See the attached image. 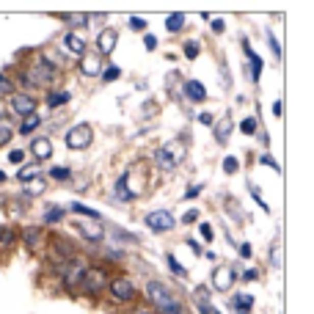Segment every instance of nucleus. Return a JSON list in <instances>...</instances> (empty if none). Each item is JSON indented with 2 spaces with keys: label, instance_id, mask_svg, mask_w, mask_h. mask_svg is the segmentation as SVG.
Masks as SVG:
<instances>
[{
  "label": "nucleus",
  "instance_id": "obj_23",
  "mask_svg": "<svg viewBox=\"0 0 314 314\" xmlns=\"http://www.w3.org/2000/svg\"><path fill=\"white\" fill-rule=\"evenodd\" d=\"M80 231H83V237H88V240H102L99 226H80Z\"/></svg>",
  "mask_w": 314,
  "mask_h": 314
},
{
  "label": "nucleus",
  "instance_id": "obj_26",
  "mask_svg": "<svg viewBox=\"0 0 314 314\" xmlns=\"http://www.w3.org/2000/svg\"><path fill=\"white\" fill-rule=\"evenodd\" d=\"M9 160H11V163H17V166H19V168H22V160H25V152H22V149H11V152H9Z\"/></svg>",
  "mask_w": 314,
  "mask_h": 314
},
{
  "label": "nucleus",
  "instance_id": "obj_4",
  "mask_svg": "<svg viewBox=\"0 0 314 314\" xmlns=\"http://www.w3.org/2000/svg\"><path fill=\"white\" fill-rule=\"evenodd\" d=\"M146 226L154 231H171L174 229V215L166 213V210H157V213L146 215Z\"/></svg>",
  "mask_w": 314,
  "mask_h": 314
},
{
  "label": "nucleus",
  "instance_id": "obj_5",
  "mask_svg": "<svg viewBox=\"0 0 314 314\" xmlns=\"http://www.w3.org/2000/svg\"><path fill=\"white\" fill-rule=\"evenodd\" d=\"M36 105L39 102L33 97H28V94H14V97H11V111L19 113V116H33L36 113Z\"/></svg>",
  "mask_w": 314,
  "mask_h": 314
},
{
  "label": "nucleus",
  "instance_id": "obj_21",
  "mask_svg": "<svg viewBox=\"0 0 314 314\" xmlns=\"http://www.w3.org/2000/svg\"><path fill=\"white\" fill-rule=\"evenodd\" d=\"M17 240V231L9 229V226H0V245H11Z\"/></svg>",
  "mask_w": 314,
  "mask_h": 314
},
{
  "label": "nucleus",
  "instance_id": "obj_7",
  "mask_svg": "<svg viewBox=\"0 0 314 314\" xmlns=\"http://www.w3.org/2000/svg\"><path fill=\"white\" fill-rule=\"evenodd\" d=\"M102 64H99V56L97 53H86L83 61H80V72L86 74V77H94V74H99Z\"/></svg>",
  "mask_w": 314,
  "mask_h": 314
},
{
  "label": "nucleus",
  "instance_id": "obj_29",
  "mask_svg": "<svg viewBox=\"0 0 314 314\" xmlns=\"http://www.w3.org/2000/svg\"><path fill=\"white\" fill-rule=\"evenodd\" d=\"M72 210L74 213H80V215H88V218H99L94 210H88V207H83V204H72Z\"/></svg>",
  "mask_w": 314,
  "mask_h": 314
},
{
  "label": "nucleus",
  "instance_id": "obj_15",
  "mask_svg": "<svg viewBox=\"0 0 314 314\" xmlns=\"http://www.w3.org/2000/svg\"><path fill=\"white\" fill-rule=\"evenodd\" d=\"M39 174H42V166H39V163H33V166H22V168H19V182H22V185H25V182H31V179H36V176Z\"/></svg>",
  "mask_w": 314,
  "mask_h": 314
},
{
  "label": "nucleus",
  "instance_id": "obj_34",
  "mask_svg": "<svg viewBox=\"0 0 314 314\" xmlns=\"http://www.w3.org/2000/svg\"><path fill=\"white\" fill-rule=\"evenodd\" d=\"M185 53H188V58H196V56H199V44H196V42H190V44L185 47Z\"/></svg>",
  "mask_w": 314,
  "mask_h": 314
},
{
  "label": "nucleus",
  "instance_id": "obj_2",
  "mask_svg": "<svg viewBox=\"0 0 314 314\" xmlns=\"http://www.w3.org/2000/svg\"><path fill=\"white\" fill-rule=\"evenodd\" d=\"M91 143V127L88 124H77L66 133V146L69 149H86Z\"/></svg>",
  "mask_w": 314,
  "mask_h": 314
},
{
  "label": "nucleus",
  "instance_id": "obj_8",
  "mask_svg": "<svg viewBox=\"0 0 314 314\" xmlns=\"http://www.w3.org/2000/svg\"><path fill=\"white\" fill-rule=\"evenodd\" d=\"M83 276H86V268H83L80 262H74V265H69V268H64V284L69 286V290H72L77 281H83Z\"/></svg>",
  "mask_w": 314,
  "mask_h": 314
},
{
  "label": "nucleus",
  "instance_id": "obj_32",
  "mask_svg": "<svg viewBox=\"0 0 314 314\" xmlns=\"http://www.w3.org/2000/svg\"><path fill=\"white\" fill-rule=\"evenodd\" d=\"M168 265H171V270L176 273V276H185V268H182V265H179V262H176V259H174V256H168Z\"/></svg>",
  "mask_w": 314,
  "mask_h": 314
},
{
  "label": "nucleus",
  "instance_id": "obj_10",
  "mask_svg": "<svg viewBox=\"0 0 314 314\" xmlns=\"http://www.w3.org/2000/svg\"><path fill=\"white\" fill-rule=\"evenodd\" d=\"M116 42H119V33H116V31H102V33H99V39H97L99 53H113Z\"/></svg>",
  "mask_w": 314,
  "mask_h": 314
},
{
  "label": "nucleus",
  "instance_id": "obj_12",
  "mask_svg": "<svg viewBox=\"0 0 314 314\" xmlns=\"http://www.w3.org/2000/svg\"><path fill=\"white\" fill-rule=\"evenodd\" d=\"M33 74H36V77H33L31 83H50V80L56 77V69H53L47 61H42V64L36 66V72H33Z\"/></svg>",
  "mask_w": 314,
  "mask_h": 314
},
{
  "label": "nucleus",
  "instance_id": "obj_36",
  "mask_svg": "<svg viewBox=\"0 0 314 314\" xmlns=\"http://www.w3.org/2000/svg\"><path fill=\"white\" fill-rule=\"evenodd\" d=\"M66 22H72V25H83V22H86V17H83V14H69V17H66Z\"/></svg>",
  "mask_w": 314,
  "mask_h": 314
},
{
  "label": "nucleus",
  "instance_id": "obj_22",
  "mask_svg": "<svg viewBox=\"0 0 314 314\" xmlns=\"http://www.w3.org/2000/svg\"><path fill=\"white\" fill-rule=\"evenodd\" d=\"M157 166H163V168H174L176 166L174 157L168 154V149H166V152H157Z\"/></svg>",
  "mask_w": 314,
  "mask_h": 314
},
{
  "label": "nucleus",
  "instance_id": "obj_38",
  "mask_svg": "<svg viewBox=\"0 0 314 314\" xmlns=\"http://www.w3.org/2000/svg\"><path fill=\"white\" fill-rule=\"evenodd\" d=\"M251 303H254V300H251L248 295H243L240 300H237V306H240V309H243V311H245V309H251Z\"/></svg>",
  "mask_w": 314,
  "mask_h": 314
},
{
  "label": "nucleus",
  "instance_id": "obj_19",
  "mask_svg": "<svg viewBox=\"0 0 314 314\" xmlns=\"http://www.w3.org/2000/svg\"><path fill=\"white\" fill-rule=\"evenodd\" d=\"M66 102H69V91H53L50 97H47V105H50V108L66 105Z\"/></svg>",
  "mask_w": 314,
  "mask_h": 314
},
{
  "label": "nucleus",
  "instance_id": "obj_27",
  "mask_svg": "<svg viewBox=\"0 0 314 314\" xmlns=\"http://www.w3.org/2000/svg\"><path fill=\"white\" fill-rule=\"evenodd\" d=\"M229 133H231V121L226 119V121H221V127H218V141H223Z\"/></svg>",
  "mask_w": 314,
  "mask_h": 314
},
{
  "label": "nucleus",
  "instance_id": "obj_24",
  "mask_svg": "<svg viewBox=\"0 0 314 314\" xmlns=\"http://www.w3.org/2000/svg\"><path fill=\"white\" fill-rule=\"evenodd\" d=\"M64 218V207H53V210H47V215H44V223H56Z\"/></svg>",
  "mask_w": 314,
  "mask_h": 314
},
{
  "label": "nucleus",
  "instance_id": "obj_30",
  "mask_svg": "<svg viewBox=\"0 0 314 314\" xmlns=\"http://www.w3.org/2000/svg\"><path fill=\"white\" fill-rule=\"evenodd\" d=\"M11 141V129L6 127V124H0V146H3V143H9Z\"/></svg>",
  "mask_w": 314,
  "mask_h": 314
},
{
  "label": "nucleus",
  "instance_id": "obj_6",
  "mask_svg": "<svg viewBox=\"0 0 314 314\" xmlns=\"http://www.w3.org/2000/svg\"><path fill=\"white\" fill-rule=\"evenodd\" d=\"M111 295L116 300H133L135 298V286L127 281V278H113L111 281Z\"/></svg>",
  "mask_w": 314,
  "mask_h": 314
},
{
  "label": "nucleus",
  "instance_id": "obj_28",
  "mask_svg": "<svg viewBox=\"0 0 314 314\" xmlns=\"http://www.w3.org/2000/svg\"><path fill=\"white\" fill-rule=\"evenodd\" d=\"M0 91H3V94H14V83H11L9 77H3V74H0Z\"/></svg>",
  "mask_w": 314,
  "mask_h": 314
},
{
  "label": "nucleus",
  "instance_id": "obj_3",
  "mask_svg": "<svg viewBox=\"0 0 314 314\" xmlns=\"http://www.w3.org/2000/svg\"><path fill=\"white\" fill-rule=\"evenodd\" d=\"M146 295L152 298L163 311H168V309H174V306H176V303H174V298L168 295V290H166V286H163L160 281H152V284H149V286H146Z\"/></svg>",
  "mask_w": 314,
  "mask_h": 314
},
{
  "label": "nucleus",
  "instance_id": "obj_39",
  "mask_svg": "<svg viewBox=\"0 0 314 314\" xmlns=\"http://www.w3.org/2000/svg\"><path fill=\"white\" fill-rule=\"evenodd\" d=\"M129 25H133V28H138V31H143V28H146V22H143L141 17H133V19H129Z\"/></svg>",
  "mask_w": 314,
  "mask_h": 314
},
{
  "label": "nucleus",
  "instance_id": "obj_42",
  "mask_svg": "<svg viewBox=\"0 0 314 314\" xmlns=\"http://www.w3.org/2000/svg\"><path fill=\"white\" fill-rule=\"evenodd\" d=\"M201 234L207 237V240H213V229H210V226H201Z\"/></svg>",
  "mask_w": 314,
  "mask_h": 314
},
{
  "label": "nucleus",
  "instance_id": "obj_31",
  "mask_svg": "<svg viewBox=\"0 0 314 314\" xmlns=\"http://www.w3.org/2000/svg\"><path fill=\"white\" fill-rule=\"evenodd\" d=\"M223 168H226V174H234L237 171V160L234 157H226V160H223Z\"/></svg>",
  "mask_w": 314,
  "mask_h": 314
},
{
  "label": "nucleus",
  "instance_id": "obj_9",
  "mask_svg": "<svg viewBox=\"0 0 314 314\" xmlns=\"http://www.w3.org/2000/svg\"><path fill=\"white\" fill-rule=\"evenodd\" d=\"M31 149H33V154H36V160H50L53 157V143L50 138H36L31 143Z\"/></svg>",
  "mask_w": 314,
  "mask_h": 314
},
{
  "label": "nucleus",
  "instance_id": "obj_11",
  "mask_svg": "<svg viewBox=\"0 0 314 314\" xmlns=\"http://www.w3.org/2000/svg\"><path fill=\"white\" fill-rule=\"evenodd\" d=\"M50 259H53V262H61V259L66 262V259H72V245L56 240V243H53V251H50Z\"/></svg>",
  "mask_w": 314,
  "mask_h": 314
},
{
  "label": "nucleus",
  "instance_id": "obj_43",
  "mask_svg": "<svg viewBox=\"0 0 314 314\" xmlns=\"http://www.w3.org/2000/svg\"><path fill=\"white\" fill-rule=\"evenodd\" d=\"M213 28H215V33H221V31H223V22H221V19H215V22H213Z\"/></svg>",
  "mask_w": 314,
  "mask_h": 314
},
{
  "label": "nucleus",
  "instance_id": "obj_41",
  "mask_svg": "<svg viewBox=\"0 0 314 314\" xmlns=\"http://www.w3.org/2000/svg\"><path fill=\"white\" fill-rule=\"evenodd\" d=\"M146 47H149V50H154V47H157V39H154V36H146Z\"/></svg>",
  "mask_w": 314,
  "mask_h": 314
},
{
  "label": "nucleus",
  "instance_id": "obj_35",
  "mask_svg": "<svg viewBox=\"0 0 314 314\" xmlns=\"http://www.w3.org/2000/svg\"><path fill=\"white\" fill-rule=\"evenodd\" d=\"M254 129H256V121H254V119H245V121H243V133H248V135H251Z\"/></svg>",
  "mask_w": 314,
  "mask_h": 314
},
{
  "label": "nucleus",
  "instance_id": "obj_33",
  "mask_svg": "<svg viewBox=\"0 0 314 314\" xmlns=\"http://www.w3.org/2000/svg\"><path fill=\"white\" fill-rule=\"evenodd\" d=\"M119 74H121V69H119V66H111V69H108L105 74H102V77H105V80H116V77H119Z\"/></svg>",
  "mask_w": 314,
  "mask_h": 314
},
{
  "label": "nucleus",
  "instance_id": "obj_44",
  "mask_svg": "<svg viewBox=\"0 0 314 314\" xmlns=\"http://www.w3.org/2000/svg\"><path fill=\"white\" fill-rule=\"evenodd\" d=\"M3 179H6V174H3V171H0V182H3Z\"/></svg>",
  "mask_w": 314,
  "mask_h": 314
},
{
  "label": "nucleus",
  "instance_id": "obj_13",
  "mask_svg": "<svg viewBox=\"0 0 314 314\" xmlns=\"http://www.w3.org/2000/svg\"><path fill=\"white\" fill-rule=\"evenodd\" d=\"M213 281H215L218 290H229L231 281H234V276H231V273H229L226 268H218V270H215V276H213Z\"/></svg>",
  "mask_w": 314,
  "mask_h": 314
},
{
  "label": "nucleus",
  "instance_id": "obj_18",
  "mask_svg": "<svg viewBox=\"0 0 314 314\" xmlns=\"http://www.w3.org/2000/svg\"><path fill=\"white\" fill-rule=\"evenodd\" d=\"M44 190H47V185H44V179H42V176H36V179L25 182V196H42Z\"/></svg>",
  "mask_w": 314,
  "mask_h": 314
},
{
  "label": "nucleus",
  "instance_id": "obj_40",
  "mask_svg": "<svg viewBox=\"0 0 314 314\" xmlns=\"http://www.w3.org/2000/svg\"><path fill=\"white\" fill-rule=\"evenodd\" d=\"M199 121H201V124H213V116H210V113H201Z\"/></svg>",
  "mask_w": 314,
  "mask_h": 314
},
{
  "label": "nucleus",
  "instance_id": "obj_45",
  "mask_svg": "<svg viewBox=\"0 0 314 314\" xmlns=\"http://www.w3.org/2000/svg\"><path fill=\"white\" fill-rule=\"evenodd\" d=\"M138 314H149V311H138Z\"/></svg>",
  "mask_w": 314,
  "mask_h": 314
},
{
  "label": "nucleus",
  "instance_id": "obj_37",
  "mask_svg": "<svg viewBox=\"0 0 314 314\" xmlns=\"http://www.w3.org/2000/svg\"><path fill=\"white\" fill-rule=\"evenodd\" d=\"M53 176H56V179H66V176H69V168H53Z\"/></svg>",
  "mask_w": 314,
  "mask_h": 314
},
{
  "label": "nucleus",
  "instance_id": "obj_14",
  "mask_svg": "<svg viewBox=\"0 0 314 314\" xmlns=\"http://www.w3.org/2000/svg\"><path fill=\"white\" fill-rule=\"evenodd\" d=\"M185 94H188V97L193 99V102H201L204 97H207L204 86H201V83H196V80H188V83H185Z\"/></svg>",
  "mask_w": 314,
  "mask_h": 314
},
{
  "label": "nucleus",
  "instance_id": "obj_25",
  "mask_svg": "<svg viewBox=\"0 0 314 314\" xmlns=\"http://www.w3.org/2000/svg\"><path fill=\"white\" fill-rule=\"evenodd\" d=\"M39 121H42V119H39L36 113H33V116H28V119L22 121V127H19V133H31L33 127H39Z\"/></svg>",
  "mask_w": 314,
  "mask_h": 314
},
{
  "label": "nucleus",
  "instance_id": "obj_20",
  "mask_svg": "<svg viewBox=\"0 0 314 314\" xmlns=\"http://www.w3.org/2000/svg\"><path fill=\"white\" fill-rule=\"evenodd\" d=\"M182 25H185V14H171V17L166 19V28L171 31V33H174V31H179Z\"/></svg>",
  "mask_w": 314,
  "mask_h": 314
},
{
  "label": "nucleus",
  "instance_id": "obj_1",
  "mask_svg": "<svg viewBox=\"0 0 314 314\" xmlns=\"http://www.w3.org/2000/svg\"><path fill=\"white\" fill-rule=\"evenodd\" d=\"M105 286H108V273H105V270H102V268L86 270V276H83V290L88 292V295H99Z\"/></svg>",
  "mask_w": 314,
  "mask_h": 314
},
{
  "label": "nucleus",
  "instance_id": "obj_17",
  "mask_svg": "<svg viewBox=\"0 0 314 314\" xmlns=\"http://www.w3.org/2000/svg\"><path fill=\"white\" fill-rule=\"evenodd\" d=\"M22 237H25V243H28V248L36 251L39 248V240H42V229H36V226H28L22 231Z\"/></svg>",
  "mask_w": 314,
  "mask_h": 314
},
{
  "label": "nucleus",
  "instance_id": "obj_16",
  "mask_svg": "<svg viewBox=\"0 0 314 314\" xmlns=\"http://www.w3.org/2000/svg\"><path fill=\"white\" fill-rule=\"evenodd\" d=\"M66 47H69V50L74 53V56H86V42L80 36H74V33H69V36H66Z\"/></svg>",
  "mask_w": 314,
  "mask_h": 314
}]
</instances>
